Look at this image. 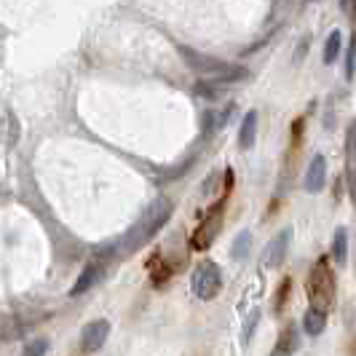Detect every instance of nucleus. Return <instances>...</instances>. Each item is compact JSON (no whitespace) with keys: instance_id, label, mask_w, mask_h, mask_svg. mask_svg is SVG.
<instances>
[{"instance_id":"obj_1","label":"nucleus","mask_w":356,"mask_h":356,"mask_svg":"<svg viewBox=\"0 0 356 356\" xmlns=\"http://www.w3.org/2000/svg\"><path fill=\"white\" fill-rule=\"evenodd\" d=\"M175 212V204L169 201L166 196L156 198L150 207H147V212L140 217V222L131 228V231L124 236V241H121V250L124 252H137L140 247H145L156 233L169 222V217Z\"/></svg>"},{"instance_id":"obj_17","label":"nucleus","mask_w":356,"mask_h":356,"mask_svg":"<svg viewBox=\"0 0 356 356\" xmlns=\"http://www.w3.org/2000/svg\"><path fill=\"white\" fill-rule=\"evenodd\" d=\"M311 46V38H303V43H300V49H298V54H295V62H300L303 59V54H305V49Z\"/></svg>"},{"instance_id":"obj_8","label":"nucleus","mask_w":356,"mask_h":356,"mask_svg":"<svg viewBox=\"0 0 356 356\" xmlns=\"http://www.w3.org/2000/svg\"><path fill=\"white\" fill-rule=\"evenodd\" d=\"M324 179H327V161H324V156H314L308 172H305V191L308 193H319L324 188Z\"/></svg>"},{"instance_id":"obj_2","label":"nucleus","mask_w":356,"mask_h":356,"mask_svg":"<svg viewBox=\"0 0 356 356\" xmlns=\"http://www.w3.org/2000/svg\"><path fill=\"white\" fill-rule=\"evenodd\" d=\"M305 289H308V295H311V300H314L311 308H319V311L327 314V305H332V292H335L332 273L327 270V260H319V263L314 266Z\"/></svg>"},{"instance_id":"obj_16","label":"nucleus","mask_w":356,"mask_h":356,"mask_svg":"<svg viewBox=\"0 0 356 356\" xmlns=\"http://www.w3.org/2000/svg\"><path fill=\"white\" fill-rule=\"evenodd\" d=\"M257 321H260V311H252V314H250V321H247V332H244V340L252 338V332H254Z\"/></svg>"},{"instance_id":"obj_18","label":"nucleus","mask_w":356,"mask_h":356,"mask_svg":"<svg viewBox=\"0 0 356 356\" xmlns=\"http://www.w3.org/2000/svg\"><path fill=\"white\" fill-rule=\"evenodd\" d=\"M348 185H351V198H354V204H356V172L354 169L348 172Z\"/></svg>"},{"instance_id":"obj_5","label":"nucleus","mask_w":356,"mask_h":356,"mask_svg":"<svg viewBox=\"0 0 356 356\" xmlns=\"http://www.w3.org/2000/svg\"><path fill=\"white\" fill-rule=\"evenodd\" d=\"M107 335H110V321L107 319L89 321V324L83 327V332H81V348H83L86 354H94V351H99V348L105 346Z\"/></svg>"},{"instance_id":"obj_12","label":"nucleus","mask_w":356,"mask_h":356,"mask_svg":"<svg viewBox=\"0 0 356 356\" xmlns=\"http://www.w3.org/2000/svg\"><path fill=\"white\" fill-rule=\"evenodd\" d=\"M250 247H252V233L250 231H241L238 236H236V241H233V247H231L233 260H241V257H247V254H250Z\"/></svg>"},{"instance_id":"obj_19","label":"nucleus","mask_w":356,"mask_h":356,"mask_svg":"<svg viewBox=\"0 0 356 356\" xmlns=\"http://www.w3.org/2000/svg\"><path fill=\"white\" fill-rule=\"evenodd\" d=\"M270 356H289V351H284V348H276V351H273Z\"/></svg>"},{"instance_id":"obj_7","label":"nucleus","mask_w":356,"mask_h":356,"mask_svg":"<svg viewBox=\"0 0 356 356\" xmlns=\"http://www.w3.org/2000/svg\"><path fill=\"white\" fill-rule=\"evenodd\" d=\"M102 273H105V263H102V260H94V263H89V266L81 270V276H78L75 286L70 289V295H72V298H78V295L89 292L91 286L102 279Z\"/></svg>"},{"instance_id":"obj_6","label":"nucleus","mask_w":356,"mask_h":356,"mask_svg":"<svg viewBox=\"0 0 356 356\" xmlns=\"http://www.w3.org/2000/svg\"><path fill=\"white\" fill-rule=\"evenodd\" d=\"M289 241H292V228H284V231L276 233V238L268 244L266 254H263V266L266 268L282 266L286 257V250H289Z\"/></svg>"},{"instance_id":"obj_20","label":"nucleus","mask_w":356,"mask_h":356,"mask_svg":"<svg viewBox=\"0 0 356 356\" xmlns=\"http://www.w3.org/2000/svg\"><path fill=\"white\" fill-rule=\"evenodd\" d=\"M354 129H356V124H354Z\"/></svg>"},{"instance_id":"obj_11","label":"nucleus","mask_w":356,"mask_h":356,"mask_svg":"<svg viewBox=\"0 0 356 356\" xmlns=\"http://www.w3.org/2000/svg\"><path fill=\"white\" fill-rule=\"evenodd\" d=\"M340 43H343V33L340 30H332L327 43H324V65H332L340 54Z\"/></svg>"},{"instance_id":"obj_4","label":"nucleus","mask_w":356,"mask_h":356,"mask_svg":"<svg viewBox=\"0 0 356 356\" xmlns=\"http://www.w3.org/2000/svg\"><path fill=\"white\" fill-rule=\"evenodd\" d=\"M220 228H222V204L212 207V212L201 220L198 231L193 233V238H191L193 250H207V247L214 241V236H217V231H220Z\"/></svg>"},{"instance_id":"obj_9","label":"nucleus","mask_w":356,"mask_h":356,"mask_svg":"<svg viewBox=\"0 0 356 356\" xmlns=\"http://www.w3.org/2000/svg\"><path fill=\"white\" fill-rule=\"evenodd\" d=\"M254 140H257V113L250 110V113L244 115L241 129H238V145H241V150H252V147H254Z\"/></svg>"},{"instance_id":"obj_10","label":"nucleus","mask_w":356,"mask_h":356,"mask_svg":"<svg viewBox=\"0 0 356 356\" xmlns=\"http://www.w3.org/2000/svg\"><path fill=\"white\" fill-rule=\"evenodd\" d=\"M324 324H327V314L319 311V308H308L303 314L305 335H321V332H324Z\"/></svg>"},{"instance_id":"obj_14","label":"nucleus","mask_w":356,"mask_h":356,"mask_svg":"<svg viewBox=\"0 0 356 356\" xmlns=\"http://www.w3.org/2000/svg\"><path fill=\"white\" fill-rule=\"evenodd\" d=\"M46 351H49V340L35 338V340H30V343L22 348V356H43Z\"/></svg>"},{"instance_id":"obj_3","label":"nucleus","mask_w":356,"mask_h":356,"mask_svg":"<svg viewBox=\"0 0 356 356\" xmlns=\"http://www.w3.org/2000/svg\"><path fill=\"white\" fill-rule=\"evenodd\" d=\"M191 286H193V295L196 298H201V300H214L217 292L222 289V273H220V268L214 266L212 260L198 263L196 270H193V279H191Z\"/></svg>"},{"instance_id":"obj_15","label":"nucleus","mask_w":356,"mask_h":356,"mask_svg":"<svg viewBox=\"0 0 356 356\" xmlns=\"http://www.w3.org/2000/svg\"><path fill=\"white\" fill-rule=\"evenodd\" d=\"M356 72V40H351V46H348V54H346V78L351 81Z\"/></svg>"},{"instance_id":"obj_13","label":"nucleus","mask_w":356,"mask_h":356,"mask_svg":"<svg viewBox=\"0 0 356 356\" xmlns=\"http://www.w3.org/2000/svg\"><path fill=\"white\" fill-rule=\"evenodd\" d=\"M346 254H348V238H346V231L338 228V233H335V244H332V257H335L338 266L346 263Z\"/></svg>"}]
</instances>
